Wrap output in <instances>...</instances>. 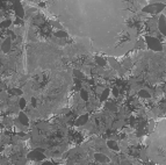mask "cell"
<instances>
[{
	"label": "cell",
	"mask_w": 166,
	"mask_h": 165,
	"mask_svg": "<svg viewBox=\"0 0 166 165\" xmlns=\"http://www.w3.org/2000/svg\"><path fill=\"white\" fill-rule=\"evenodd\" d=\"M76 89L81 90V80L80 79H76Z\"/></svg>",
	"instance_id": "obj_23"
},
{
	"label": "cell",
	"mask_w": 166,
	"mask_h": 165,
	"mask_svg": "<svg viewBox=\"0 0 166 165\" xmlns=\"http://www.w3.org/2000/svg\"><path fill=\"white\" fill-rule=\"evenodd\" d=\"M145 41H146V45H149L150 49H152L155 51H161L163 50V45H161L160 41L157 37L146 35L145 36Z\"/></svg>",
	"instance_id": "obj_1"
},
{
	"label": "cell",
	"mask_w": 166,
	"mask_h": 165,
	"mask_svg": "<svg viewBox=\"0 0 166 165\" xmlns=\"http://www.w3.org/2000/svg\"><path fill=\"white\" fill-rule=\"evenodd\" d=\"M1 151H4V147L0 145V152H1Z\"/></svg>",
	"instance_id": "obj_30"
},
{
	"label": "cell",
	"mask_w": 166,
	"mask_h": 165,
	"mask_svg": "<svg viewBox=\"0 0 166 165\" xmlns=\"http://www.w3.org/2000/svg\"><path fill=\"white\" fill-rule=\"evenodd\" d=\"M51 24L55 27V28H59V29H62L63 27L61 26V23H58V22H51Z\"/></svg>",
	"instance_id": "obj_24"
},
{
	"label": "cell",
	"mask_w": 166,
	"mask_h": 165,
	"mask_svg": "<svg viewBox=\"0 0 166 165\" xmlns=\"http://www.w3.org/2000/svg\"><path fill=\"white\" fill-rule=\"evenodd\" d=\"M73 73H74V77L76 78H78V79H82L84 78V74H82V72L81 71H79V70H73Z\"/></svg>",
	"instance_id": "obj_21"
},
{
	"label": "cell",
	"mask_w": 166,
	"mask_h": 165,
	"mask_svg": "<svg viewBox=\"0 0 166 165\" xmlns=\"http://www.w3.org/2000/svg\"><path fill=\"white\" fill-rule=\"evenodd\" d=\"M108 62L110 63V65H112L114 69H116V70H119V69L121 68V65H120V64H119L116 61H114L113 58H109V60H108Z\"/></svg>",
	"instance_id": "obj_16"
},
{
	"label": "cell",
	"mask_w": 166,
	"mask_h": 165,
	"mask_svg": "<svg viewBox=\"0 0 166 165\" xmlns=\"http://www.w3.org/2000/svg\"><path fill=\"white\" fill-rule=\"evenodd\" d=\"M11 42H12L11 39H6V40H4V42H3V47H1V49H3L4 52H8V51H9V49H11Z\"/></svg>",
	"instance_id": "obj_8"
},
{
	"label": "cell",
	"mask_w": 166,
	"mask_h": 165,
	"mask_svg": "<svg viewBox=\"0 0 166 165\" xmlns=\"http://www.w3.org/2000/svg\"><path fill=\"white\" fill-rule=\"evenodd\" d=\"M28 157L29 159H32V160H42V159H44L45 158V155L43 154V152H41V151H38V150H33V151H30L29 154H28Z\"/></svg>",
	"instance_id": "obj_5"
},
{
	"label": "cell",
	"mask_w": 166,
	"mask_h": 165,
	"mask_svg": "<svg viewBox=\"0 0 166 165\" xmlns=\"http://www.w3.org/2000/svg\"><path fill=\"white\" fill-rule=\"evenodd\" d=\"M106 108L108 109V111H112V112L116 111V106L113 102H110V101H106Z\"/></svg>",
	"instance_id": "obj_14"
},
{
	"label": "cell",
	"mask_w": 166,
	"mask_h": 165,
	"mask_svg": "<svg viewBox=\"0 0 166 165\" xmlns=\"http://www.w3.org/2000/svg\"><path fill=\"white\" fill-rule=\"evenodd\" d=\"M130 63H131V60H130V58H127V60L123 62V66H124V69L129 68V66H130Z\"/></svg>",
	"instance_id": "obj_22"
},
{
	"label": "cell",
	"mask_w": 166,
	"mask_h": 165,
	"mask_svg": "<svg viewBox=\"0 0 166 165\" xmlns=\"http://www.w3.org/2000/svg\"><path fill=\"white\" fill-rule=\"evenodd\" d=\"M13 8H14L18 18L22 19L24 16V9L22 7V4L19 1V0H13Z\"/></svg>",
	"instance_id": "obj_3"
},
{
	"label": "cell",
	"mask_w": 166,
	"mask_h": 165,
	"mask_svg": "<svg viewBox=\"0 0 166 165\" xmlns=\"http://www.w3.org/2000/svg\"><path fill=\"white\" fill-rule=\"evenodd\" d=\"M113 94H114V97H115V98H116V97H119V94H120V93H119V89H117V87H114V89H113Z\"/></svg>",
	"instance_id": "obj_25"
},
{
	"label": "cell",
	"mask_w": 166,
	"mask_h": 165,
	"mask_svg": "<svg viewBox=\"0 0 166 165\" xmlns=\"http://www.w3.org/2000/svg\"><path fill=\"white\" fill-rule=\"evenodd\" d=\"M87 121H88V115L87 114H82V115H80L77 119V121L74 123H76V126H82V124H86Z\"/></svg>",
	"instance_id": "obj_7"
},
{
	"label": "cell",
	"mask_w": 166,
	"mask_h": 165,
	"mask_svg": "<svg viewBox=\"0 0 166 165\" xmlns=\"http://www.w3.org/2000/svg\"><path fill=\"white\" fill-rule=\"evenodd\" d=\"M157 27H158V29L160 32V34L163 36L166 35V20H165V15H160L159 19H158V22H157Z\"/></svg>",
	"instance_id": "obj_4"
},
{
	"label": "cell",
	"mask_w": 166,
	"mask_h": 165,
	"mask_svg": "<svg viewBox=\"0 0 166 165\" xmlns=\"http://www.w3.org/2000/svg\"><path fill=\"white\" fill-rule=\"evenodd\" d=\"M24 164H26V159H24V158H23V159L21 158V159L16 163V165H24Z\"/></svg>",
	"instance_id": "obj_26"
},
{
	"label": "cell",
	"mask_w": 166,
	"mask_h": 165,
	"mask_svg": "<svg viewBox=\"0 0 166 165\" xmlns=\"http://www.w3.org/2000/svg\"><path fill=\"white\" fill-rule=\"evenodd\" d=\"M18 120H19V123H21V124L24 126V127H27V126L29 124V119H28V116H27L24 113H22V112L19 113Z\"/></svg>",
	"instance_id": "obj_6"
},
{
	"label": "cell",
	"mask_w": 166,
	"mask_h": 165,
	"mask_svg": "<svg viewBox=\"0 0 166 165\" xmlns=\"http://www.w3.org/2000/svg\"><path fill=\"white\" fill-rule=\"evenodd\" d=\"M107 147H108L109 149H112V150H116V151L120 149V148H119V145H117V143H116L114 140H113V141H108V142H107Z\"/></svg>",
	"instance_id": "obj_11"
},
{
	"label": "cell",
	"mask_w": 166,
	"mask_h": 165,
	"mask_svg": "<svg viewBox=\"0 0 166 165\" xmlns=\"http://www.w3.org/2000/svg\"><path fill=\"white\" fill-rule=\"evenodd\" d=\"M55 36H56L57 39H65V37H67L69 35H67V33L64 32V30H58V32H56Z\"/></svg>",
	"instance_id": "obj_15"
},
{
	"label": "cell",
	"mask_w": 166,
	"mask_h": 165,
	"mask_svg": "<svg viewBox=\"0 0 166 165\" xmlns=\"http://www.w3.org/2000/svg\"><path fill=\"white\" fill-rule=\"evenodd\" d=\"M12 24V21L11 20H5L0 23V28H8V27Z\"/></svg>",
	"instance_id": "obj_19"
},
{
	"label": "cell",
	"mask_w": 166,
	"mask_h": 165,
	"mask_svg": "<svg viewBox=\"0 0 166 165\" xmlns=\"http://www.w3.org/2000/svg\"><path fill=\"white\" fill-rule=\"evenodd\" d=\"M95 159L98 160V162H101V163H106V162H108L109 160V158L105 155V154H101V152H98V154H95Z\"/></svg>",
	"instance_id": "obj_9"
},
{
	"label": "cell",
	"mask_w": 166,
	"mask_h": 165,
	"mask_svg": "<svg viewBox=\"0 0 166 165\" xmlns=\"http://www.w3.org/2000/svg\"><path fill=\"white\" fill-rule=\"evenodd\" d=\"M109 89H105V90H102V92H101V95H100V102H105L107 99H108V97H109Z\"/></svg>",
	"instance_id": "obj_10"
},
{
	"label": "cell",
	"mask_w": 166,
	"mask_h": 165,
	"mask_svg": "<svg viewBox=\"0 0 166 165\" xmlns=\"http://www.w3.org/2000/svg\"><path fill=\"white\" fill-rule=\"evenodd\" d=\"M138 95H140L141 98H150L151 97V94L145 90H141L140 92H138Z\"/></svg>",
	"instance_id": "obj_18"
},
{
	"label": "cell",
	"mask_w": 166,
	"mask_h": 165,
	"mask_svg": "<svg viewBox=\"0 0 166 165\" xmlns=\"http://www.w3.org/2000/svg\"><path fill=\"white\" fill-rule=\"evenodd\" d=\"M30 101H32V105L35 107L36 106V98L35 97H33V98H30Z\"/></svg>",
	"instance_id": "obj_27"
},
{
	"label": "cell",
	"mask_w": 166,
	"mask_h": 165,
	"mask_svg": "<svg viewBox=\"0 0 166 165\" xmlns=\"http://www.w3.org/2000/svg\"><path fill=\"white\" fill-rule=\"evenodd\" d=\"M142 9H143V12H145V13L156 14V13H159V12H161V11L165 9V4H164V3H163V4H161V3H159V4H151V5H148V6L143 7Z\"/></svg>",
	"instance_id": "obj_2"
},
{
	"label": "cell",
	"mask_w": 166,
	"mask_h": 165,
	"mask_svg": "<svg viewBox=\"0 0 166 165\" xmlns=\"http://www.w3.org/2000/svg\"><path fill=\"white\" fill-rule=\"evenodd\" d=\"M0 165H7V160H6V159H3V158H0Z\"/></svg>",
	"instance_id": "obj_28"
},
{
	"label": "cell",
	"mask_w": 166,
	"mask_h": 165,
	"mask_svg": "<svg viewBox=\"0 0 166 165\" xmlns=\"http://www.w3.org/2000/svg\"><path fill=\"white\" fill-rule=\"evenodd\" d=\"M80 98L84 101H88V92H87V90H84V89L80 90Z\"/></svg>",
	"instance_id": "obj_13"
},
{
	"label": "cell",
	"mask_w": 166,
	"mask_h": 165,
	"mask_svg": "<svg viewBox=\"0 0 166 165\" xmlns=\"http://www.w3.org/2000/svg\"><path fill=\"white\" fill-rule=\"evenodd\" d=\"M42 165H53V164H52L51 162H43Z\"/></svg>",
	"instance_id": "obj_29"
},
{
	"label": "cell",
	"mask_w": 166,
	"mask_h": 165,
	"mask_svg": "<svg viewBox=\"0 0 166 165\" xmlns=\"http://www.w3.org/2000/svg\"><path fill=\"white\" fill-rule=\"evenodd\" d=\"M9 93L11 94H13V95H22V90H20V89H12L11 91H9Z\"/></svg>",
	"instance_id": "obj_20"
},
{
	"label": "cell",
	"mask_w": 166,
	"mask_h": 165,
	"mask_svg": "<svg viewBox=\"0 0 166 165\" xmlns=\"http://www.w3.org/2000/svg\"><path fill=\"white\" fill-rule=\"evenodd\" d=\"M95 62H96V64H99L100 66H107V64H108V62H107L106 60H103L102 57H100V56H96V57H95Z\"/></svg>",
	"instance_id": "obj_12"
},
{
	"label": "cell",
	"mask_w": 166,
	"mask_h": 165,
	"mask_svg": "<svg viewBox=\"0 0 166 165\" xmlns=\"http://www.w3.org/2000/svg\"><path fill=\"white\" fill-rule=\"evenodd\" d=\"M26 106H27L26 99H24V98H20V99H19V108H20V109H24Z\"/></svg>",
	"instance_id": "obj_17"
}]
</instances>
